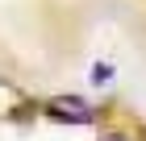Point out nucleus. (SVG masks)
<instances>
[{"label":"nucleus","instance_id":"1","mask_svg":"<svg viewBox=\"0 0 146 141\" xmlns=\"http://www.w3.org/2000/svg\"><path fill=\"white\" fill-rule=\"evenodd\" d=\"M46 116L58 120V125H96V108L75 100V96H54L46 104Z\"/></svg>","mask_w":146,"mask_h":141},{"label":"nucleus","instance_id":"3","mask_svg":"<svg viewBox=\"0 0 146 141\" xmlns=\"http://www.w3.org/2000/svg\"><path fill=\"white\" fill-rule=\"evenodd\" d=\"M100 141H134L125 129H109V133H100Z\"/></svg>","mask_w":146,"mask_h":141},{"label":"nucleus","instance_id":"2","mask_svg":"<svg viewBox=\"0 0 146 141\" xmlns=\"http://www.w3.org/2000/svg\"><path fill=\"white\" fill-rule=\"evenodd\" d=\"M92 83H96V87L113 83V66H109V62H96V66H92Z\"/></svg>","mask_w":146,"mask_h":141}]
</instances>
